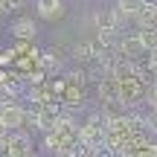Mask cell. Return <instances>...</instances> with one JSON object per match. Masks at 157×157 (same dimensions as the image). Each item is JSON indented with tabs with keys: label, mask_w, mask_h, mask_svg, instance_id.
<instances>
[{
	"label": "cell",
	"mask_w": 157,
	"mask_h": 157,
	"mask_svg": "<svg viewBox=\"0 0 157 157\" xmlns=\"http://www.w3.org/2000/svg\"><path fill=\"white\" fill-rule=\"evenodd\" d=\"M0 122L9 131H21L26 128V108L17 99H3L0 102Z\"/></svg>",
	"instance_id": "1"
},
{
	"label": "cell",
	"mask_w": 157,
	"mask_h": 157,
	"mask_svg": "<svg viewBox=\"0 0 157 157\" xmlns=\"http://www.w3.org/2000/svg\"><path fill=\"white\" fill-rule=\"evenodd\" d=\"M93 23H96V32H111V35H122V26H125V21L119 17V12L113 9V6L99 9Z\"/></svg>",
	"instance_id": "2"
},
{
	"label": "cell",
	"mask_w": 157,
	"mask_h": 157,
	"mask_svg": "<svg viewBox=\"0 0 157 157\" xmlns=\"http://www.w3.org/2000/svg\"><path fill=\"white\" fill-rule=\"evenodd\" d=\"M117 52L119 56H125V58H143L146 56V47H143V38H140V32H125V35H119V41H117Z\"/></svg>",
	"instance_id": "3"
},
{
	"label": "cell",
	"mask_w": 157,
	"mask_h": 157,
	"mask_svg": "<svg viewBox=\"0 0 157 157\" xmlns=\"http://www.w3.org/2000/svg\"><path fill=\"white\" fill-rule=\"evenodd\" d=\"M9 35H12L15 41H29V44H32L35 35H38V21H35V17H29V15L15 17V21L9 23Z\"/></svg>",
	"instance_id": "4"
},
{
	"label": "cell",
	"mask_w": 157,
	"mask_h": 157,
	"mask_svg": "<svg viewBox=\"0 0 157 157\" xmlns=\"http://www.w3.org/2000/svg\"><path fill=\"white\" fill-rule=\"evenodd\" d=\"M99 56H102V50H99L96 41H78V44L70 47V58H73L76 64H90V61H96Z\"/></svg>",
	"instance_id": "5"
},
{
	"label": "cell",
	"mask_w": 157,
	"mask_h": 157,
	"mask_svg": "<svg viewBox=\"0 0 157 157\" xmlns=\"http://www.w3.org/2000/svg\"><path fill=\"white\" fill-rule=\"evenodd\" d=\"M64 0H35V15L41 17V21H61L64 17Z\"/></svg>",
	"instance_id": "6"
},
{
	"label": "cell",
	"mask_w": 157,
	"mask_h": 157,
	"mask_svg": "<svg viewBox=\"0 0 157 157\" xmlns=\"http://www.w3.org/2000/svg\"><path fill=\"white\" fill-rule=\"evenodd\" d=\"M137 29H157V3H146L140 9V15L134 17Z\"/></svg>",
	"instance_id": "7"
},
{
	"label": "cell",
	"mask_w": 157,
	"mask_h": 157,
	"mask_svg": "<svg viewBox=\"0 0 157 157\" xmlns=\"http://www.w3.org/2000/svg\"><path fill=\"white\" fill-rule=\"evenodd\" d=\"M143 6H146V0H117V3H113V9L119 12V17H122V21H134V17L140 15Z\"/></svg>",
	"instance_id": "8"
},
{
	"label": "cell",
	"mask_w": 157,
	"mask_h": 157,
	"mask_svg": "<svg viewBox=\"0 0 157 157\" xmlns=\"http://www.w3.org/2000/svg\"><path fill=\"white\" fill-rule=\"evenodd\" d=\"M61 52L58 50H47V52H41L38 56V64H41V70H44V73H58V70H61Z\"/></svg>",
	"instance_id": "9"
},
{
	"label": "cell",
	"mask_w": 157,
	"mask_h": 157,
	"mask_svg": "<svg viewBox=\"0 0 157 157\" xmlns=\"http://www.w3.org/2000/svg\"><path fill=\"white\" fill-rule=\"evenodd\" d=\"M137 32H140V38H143L146 52L148 50H157V29H137Z\"/></svg>",
	"instance_id": "10"
},
{
	"label": "cell",
	"mask_w": 157,
	"mask_h": 157,
	"mask_svg": "<svg viewBox=\"0 0 157 157\" xmlns=\"http://www.w3.org/2000/svg\"><path fill=\"white\" fill-rule=\"evenodd\" d=\"M23 6H26V0H0V12H3V15H15Z\"/></svg>",
	"instance_id": "11"
},
{
	"label": "cell",
	"mask_w": 157,
	"mask_h": 157,
	"mask_svg": "<svg viewBox=\"0 0 157 157\" xmlns=\"http://www.w3.org/2000/svg\"><path fill=\"white\" fill-rule=\"evenodd\" d=\"M15 50H3V52H0V70H3V67H12V64H15Z\"/></svg>",
	"instance_id": "12"
},
{
	"label": "cell",
	"mask_w": 157,
	"mask_h": 157,
	"mask_svg": "<svg viewBox=\"0 0 157 157\" xmlns=\"http://www.w3.org/2000/svg\"><path fill=\"white\" fill-rule=\"evenodd\" d=\"M146 99H148V111H157V82L151 84V87H148Z\"/></svg>",
	"instance_id": "13"
},
{
	"label": "cell",
	"mask_w": 157,
	"mask_h": 157,
	"mask_svg": "<svg viewBox=\"0 0 157 157\" xmlns=\"http://www.w3.org/2000/svg\"><path fill=\"white\" fill-rule=\"evenodd\" d=\"M6 137H9V128H6V125L0 122V148H3V143H6Z\"/></svg>",
	"instance_id": "14"
}]
</instances>
